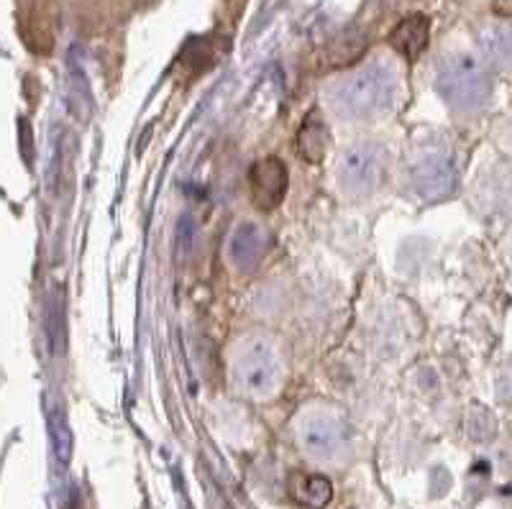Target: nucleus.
<instances>
[{
	"label": "nucleus",
	"instance_id": "f257e3e1",
	"mask_svg": "<svg viewBox=\"0 0 512 509\" xmlns=\"http://www.w3.org/2000/svg\"><path fill=\"white\" fill-rule=\"evenodd\" d=\"M282 359L277 348L264 338H249L233 353L231 382L246 400H269L282 384Z\"/></svg>",
	"mask_w": 512,
	"mask_h": 509
},
{
	"label": "nucleus",
	"instance_id": "f03ea898",
	"mask_svg": "<svg viewBox=\"0 0 512 509\" xmlns=\"http://www.w3.org/2000/svg\"><path fill=\"white\" fill-rule=\"evenodd\" d=\"M395 72L387 67H369L349 80L336 82L331 90V105L341 118L361 121L384 113L395 98Z\"/></svg>",
	"mask_w": 512,
	"mask_h": 509
},
{
	"label": "nucleus",
	"instance_id": "7ed1b4c3",
	"mask_svg": "<svg viewBox=\"0 0 512 509\" xmlns=\"http://www.w3.org/2000/svg\"><path fill=\"white\" fill-rule=\"evenodd\" d=\"M387 151L372 141L354 144L338 162V185L349 197H367L379 190L387 174Z\"/></svg>",
	"mask_w": 512,
	"mask_h": 509
},
{
	"label": "nucleus",
	"instance_id": "20e7f679",
	"mask_svg": "<svg viewBox=\"0 0 512 509\" xmlns=\"http://www.w3.org/2000/svg\"><path fill=\"white\" fill-rule=\"evenodd\" d=\"M438 90L451 108L469 113L487 103L492 85H489L487 72L474 59L461 57L443 67L438 75Z\"/></svg>",
	"mask_w": 512,
	"mask_h": 509
},
{
	"label": "nucleus",
	"instance_id": "39448f33",
	"mask_svg": "<svg viewBox=\"0 0 512 509\" xmlns=\"http://www.w3.org/2000/svg\"><path fill=\"white\" fill-rule=\"evenodd\" d=\"M300 446L313 458H333L346 443L344 420L331 410H308L297 423Z\"/></svg>",
	"mask_w": 512,
	"mask_h": 509
},
{
	"label": "nucleus",
	"instance_id": "423d86ee",
	"mask_svg": "<svg viewBox=\"0 0 512 509\" xmlns=\"http://www.w3.org/2000/svg\"><path fill=\"white\" fill-rule=\"evenodd\" d=\"M410 185L418 192L423 200L428 203H436L454 192L456 187V167L451 162V157L446 154H425L410 169Z\"/></svg>",
	"mask_w": 512,
	"mask_h": 509
},
{
	"label": "nucleus",
	"instance_id": "0eeeda50",
	"mask_svg": "<svg viewBox=\"0 0 512 509\" xmlns=\"http://www.w3.org/2000/svg\"><path fill=\"white\" fill-rule=\"evenodd\" d=\"M251 203L259 210H274L287 195V167L282 159L267 157L249 172Z\"/></svg>",
	"mask_w": 512,
	"mask_h": 509
},
{
	"label": "nucleus",
	"instance_id": "6e6552de",
	"mask_svg": "<svg viewBox=\"0 0 512 509\" xmlns=\"http://www.w3.org/2000/svg\"><path fill=\"white\" fill-rule=\"evenodd\" d=\"M267 254V233L256 223H241L228 241V259L241 272H251Z\"/></svg>",
	"mask_w": 512,
	"mask_h": 509
},
{
	"label": "nucleus",
	"instance_id": "1a4fd4ad",
	"mask_svg": "<svg viewBox=\"0 0 512 509\" xmlns=\"http://www.w3.org/2000/svg\"><path fill=\"white\" fill-rule=\"evenodd\" d=\"M287 494L305 509H326L333 499V484L320 474L292 471L287 479Z\"/></svg>",
	"mask_w": 512,
	"mask_h": 509
},
{
	"label": "nucleus",
	"instance_id": "9d476101",
	"mask_svg": "<svg viewBox=\"0 0 512 509\" xmlns=\"http://www.w3.org/2000/svg\"><path fill=\"white\" fill-rule=\"evenodd\" d=\"M428 36H431V21H428V16L413 13V16L402 18L400 24L392 29L390 44L402 57L415 62L423 54V49L428 47Z\"/></svg>",
	"mask_w": 512,
	"mask_h": 509
},
{
	"label": "nucleus",
	"instance_id": "9b49d317",
	"mask_svg": "<svg viewBox=\"0 0 512 509\" xmlns=\"http://www.w3.org/2000/svg\"><path fill=\"white\" fill-rule=\"evenodd\" d=\"M328 141H331V136H328L326 123L318 121V116L313 113V116L303 123L300 134H297V151H300V157H303L305 162L318 164L326 157Z\"/></svg>",
	"mask_w": 512,
	"mask_h": 509
},
{
	"label": "nucleus",
	"instance_id": "f8f14e48",
	"mask_svg": "<svg viewBox=\"0 0 512 509\" xmlns=\"http://www.w3.org/2000/svg\"><path fill=\"white\" fill-rule=\"evenodd\" d=\"M49 423H52V440H54V451H57V458L67 461L72 453V433L67 428V417H64L62 407L52 410L49 415Z\"/></svg>",
	"mask_w": 512,
	"mask_h": 509
},
{
	"label": "nucleus",
	"instance_id": "ddd939ff",
	"mask_svg": "<svg viewBox=\"0 0 512 509\" xmlns=\"http://www.w3.org/2000/svg\"><path fill=\"white\" fill-rule=\"evenodd\" d=\"M487 54L495 62L505 64V67H512V29H500L487 39Z\"/></svg>",
	"mask_w": 512,
	"mask_h": 509
},
{
	"label": "nucleus",
	"instance_id": "4468645a",
	"mask_svg": "<svg viewBox=\"0 0 512 509\" xmlns=\"http://www.w3.org/2000/svg\"><path fill=\"white\" fill-rule=\"evenodd\" d=\"M492 11H495L497 16L512 18V0H495V3H492Z\"/></svg>",
	"mask_w": 512,
	"mask_h": 509
}]
</instances>
